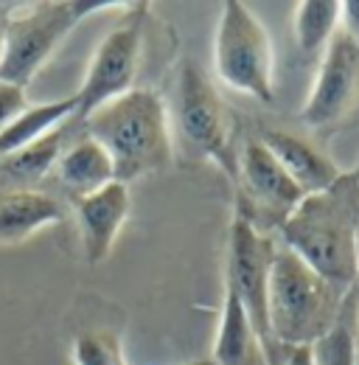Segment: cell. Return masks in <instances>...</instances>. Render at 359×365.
Wrapping results in <instances>:
<instances>
[{
  "mask_svg": "<svg viewBox=\"0 0 359 365\" xmlns=\"http://www.w3.org/2000/svg\"><path fill=\"white\" fill-rule=\"evenodd\" d=\"M357 217L359 180L357 175H343L328 191L303 197L281 225V245L348 295L359 281Z\"/></svg>",
  "mask_w": 359,
  "mask_h": 365,
  "instance_id": "obj_1",
  "label": "cell"
},
{
  "mask_svg": "<svg viewBox=\"0 0 359 365\" xmlns=\"http://www.w3.org/2000/svg\"><path fill=\"white\" fill-rule=\"evenodd\" d=\"M82 130L110 155L115 180L127 185L172 163L169 107L149 88H135L98 107L82 121Z\"/></svg>",
  "mask_w": 359,
  "mask_h": 365,
  "instance_id": "obj_2",
  "label": "cell"
},
{
  "mask_svg": "<svg viewBox=\"0 0 359 365\" xmlns=\"http://www.w3.org/2000/svg\"><path fill=\"white\" fill-rule=\"evenodd\" d=\"M343 292L281 242L269 267V334L278 351L317 346L343 315Z\"/></svg>",
  "mask_w": 359,
  "mask_h": 365,
  "instance_id": "obj_3",
  "label": "cell"
},
{
  "mask_svg": "<svg viewBox=\"0 0 359 365\" xmlns=\"http://www.w3.org/2000/svg\"><path fill=\"white\" fill-rule=\"evenodd\" d=\"M124 6L121 0H43L9 17L0 26V79L26 91L85 17Z\"/></svg>",
  "mask_w": 359,
  "mask_h": 365,
  "instance_id": "obj_4",
  "label": "cell"
},
{
  "mask_svg": "<svg viewBox=\"0 0 359 365\" xmlns=\"http://www.w3.org/2000/svg\"><path fill=\"white\" fill-rule=\"evenodd\" d=\"M214 68L230 91L275 101V53L267 26L241 0H224L214 34Z\"/></svg>",
  "mask_w": 359,
  "mask_h": 365,
  "instance_id": "obj_5",
  "label": "cell"
},
{
  "mask_svg": "<svg viewBox=\"0 0 359 365\" xmlns=\"http://www.w3.org/2000/svg\"><path fill=\"white\" fill-rule=\"evenodd\" d=\"M169 121L177 127L180 138L197 155L214 160L230 180H236V146H233V124L222 96L211 85L205 71L185 59L177 68L175 98Z\"/></svg>",
  "mask_w": 359,
  "mask_h": 365,
  "instance_id": "obj_6",
  "label": "cell"
},
{
  "mask_svg": "<svg viewBox=\"0 0 359 365\" xmlns=\"http://www.w3.org/2000/svg\"><path fill=\"white\" fill-rule=\"evenodd\" d=\"M275 239L269 233L256 230L250 222L236 217L227 230V259H224V287L239 298L247 318L253 323L267 365H281L283 351L275 349L269 334V267L275 256Z\"/></svg>",
  "mask_w": 359,
  "mask_h": 365,
  "instance_id": "obj_7",
  "label": "cell"
},
{
  "mask_svg": "<svg viewBox=\"0 0 359 365\" xmlns=\"http://www.w3.org/2000/svg\"><path fill=\"white\" fill-rule=\"evenodd\" d=\"M143 34H146V6L140 3V6H132V11L118 26H113L93 51L82 88L73 96L79 121H85L90 113L110 104L113 98L135 91Z\"/></svg>",
  "mask_w": 359,
  "mask_h": 365,
  "instance_id": "obj_8",
  "label": "cell"
},
{
  "mask_svg": "<svg viewBox=\"0 0 359 365\" xmlns=\"http://www.w3.org/2000/svg\"><path fill=\"white\" fill-rule=\"evenodd\" d=\"M236 182L241 188L239 217L256 230L267 233L289 220V214L303 202V191L292 180L261 138H247L236 155Z\"/></svg>",
  "mask_w": 359,
  "mask_h": 365,
  "instance_id": "obj_9",
  "label": "cell"
},
{
  "mask_svg": "<svg viewBox=\"0 0 359 365\" xmlns=\"http://www.w3.org/2000/svg\"><path fill=\"white\" fill-rule=\"evenodd\" d=\"M359 104V43L345 31L320 53L309 98L301 110L303 124L331 127L345 121Z\"/></svg>",
  "mask_w": 359,
  "mask_h": 365,
  "instance_id": "obj_10",
  "label": "cell"
},
{
  "mask_svg": "<svg viewBox=\"0 0 359 365\" xmlns=\"http://www.w3.org/2000/svg\"><path fill=\"white\" fill-rule=\"evenodd\" d=\"M73 211L79 220L85 259L90 264H101L113 253L118 233L130 220V211H132L130 185L121 180L107 182L104 188L93 191L88 197L73 200Z\"/></svg>",
  "mask_w": 359,
  "mask_h": 365,
  "instance_id": "obj_11",
  "label": "cell"
},
{
  "mask_svg": "<svg viewBox=\"0 0 359 365\" xmlns=\"http://www.w3.org/2000/svg\"><path fill=\"white\" fill-rule=\"evenodd\" d=\"M65 205L40 188H3L0 191V245H23L34 233L59 225Z\"/></svg>",
  "mask_w": 359,
  "mask_h": 365,
  "instance_id": "obj_12",
  "label": "cell"
},
{
  "mask_svg": "<svg viewBox=\"0 0 359 365\" xmlns=\"http://www.w3.org/2000/svg\"><path fill=\"white\" fill-rule=\"evenodd\" d=\"M264 146L275 155V160L283 166V172L298 182V188L309 197L328 191L334 182L343 178V172L337 169V163L312 146L309 140L292 135V133H281V130H269L261 135Z\"/></svg>",
  "mask_w": 359,
  "mask_h": 365,
  "instance_id": "obj_13",
  "label": "cell"
},
{
  "mask_svg": "<svg viewBox=\"0 0 359 365\" xmlns=\"http://www.w3.org/2000/svg\"><path fill=\"white\" fill-rule=\"evenodd\" d=\"M56 182L73 197H88L93 191L104 188L107 182L115 180V169H113V160L110 155L93 140V138L82 130L79 138H71V143L62 149V155L56 158L53 163V172H51Z\"/></svg>",
  "mask_w": 359,
  "mask_h": 365,
  "instance_id": "obj_14",
  "label": "cell"
},
{
  "mask_svg": "<svg viewBox=\"0 0 359 365\" xmlns=\"http://www.w3.org/2000/svg\"><path fill=\"white\" fill-rule=\"evenodd\" d=\"M71 138H73V130L68 121L51 130L40 140L0 158V191L3 188H37V182L53 172V163L62 155V149L71 143Z\"/></svg>",
  "mask_w": 359,
  "mask_h": 365,
  "instance_id": "obj_15",
  "label": "cell"
},
{
  "mask_svg": "<svg viewBox=\"0 0 359 365\" xmlns=\"http://www.w3.org/2000/svg\"><path fill=\"white\" fill-rule=\"evenodd\" d=\"M217 365H267L264 346L247 318L244 307L239 298L224 287L222 315H219V331L214 343V357Z\"/></svg>",
  "mask_w": 359,
  "mask_h": 365,
  "instance_id": "obj_16",
  "label": "cell"
},
{
  "mask_svg": "<svg viewBox=\"0 0 359 365\" xmlns=\"http://www.w3.org/2000/svg\"><path fill=\"white\" fill-rule=\"evenodd\" d=\"M76 118V98H56V101H43V104H28L3 133H0V158L40 140L51 130L68 124Z\"/></svg>",
  "mask_w": 359,
  "mask_h": 365,
  "instance_id": "obj_17",
  "label": "cell"
},
{
  "mask_svg": "<svg viewBox=\"0 0 359 365\" xmlns=\"http://www.w3.org/2000/svg\"><path fill=\"white\" fill-rule=\"evenodd\" d=\"M292 29L298 48L306 56H320L340 31V0H301Z\"/></svg>",
  "mask_w": 359,
  "mask_h": 365,
  "instance_id": "obj_18",
  "label": "cell"
},
{
  "mask_svg": "<svg viewBox=\"0 0 359 365\" xmlns=\"http://www.w3.org/2000/svg\"><path fill=\"white\" fill-rule=\"evenodd\" d=\"M357 318L354 309H343L337 326L314 346V365H357Z\"/></svg>",
  "mask_w": 359,
  "mask_h": 365,
  "instance_id": "obj_19",
  "label": "cell"
},
{
  "mask_svg": "<svg viewBox=\"0 0 359 365\" xmlns=\"http://www.w3.org/2000/svg\"><path fill=\"white\" fill-rule=\"evenodd\" d=\"M71 357H73V365H127L118 334L107 329L82 331L73 340Z\"/></svg>",
  "mask_w": 359,
  "mask_h": 365,
  "instance_id": "obj_20",
  "label": "cell"
},
{
  "mask_svg": "<svg viewBox=\"0 0 359 365\" xmlns=\"http://www.w3.org/2000/svg\"><path fill=\"white\" fill-rule=\"evenodd\" d=\"M26 107H28L26 91L0 79V133H3V130H6V127H9Z\"/></svg>",
  "mask_w": 359,
  "mask_h": 365,
  "instance_id": "obj_21",
  "label": "cell"
},
{
  "mask_svg": "<svg viewBox=\"0 0 359 365\" xmlns=\"http://www.w3.org/2000/svg\"><path fill=\"white\" fill-rule=\"evenodd\" d=\"M340 31H345L359 43V0L340 3Z\"/></svg>",
  "mask_w": 359,
  "mask_h": 365,
  "instance_id": "obj_22",
  "label": "cell"
},
{
  "mask_svg": "<svg viewBox=\"0 0 359 365\" xmlns=\"http://www.w3.org/2000/svg\"><path fill=\"white\" fill-rule=\"evenodd\" d=\"M281 365H314V346H301V349H283Z\"/></svg>",
  "mask_w": 359,
  "mask_h": 365,
  "instance_id": "obj_23",
  "label": "cell"
},
{
  "mask_svg": "<svg viewBox=\"0 0 359 365\" xmlns=\"http://www.w3.org/2000/svg\"><path fill=\"white\" fill-rule=\"evenodd\" d=\"M354 292H357V309H354V318H357V326H359V281H357V287H354Z\"/></svg>",
  "mask_w": 359,
  "mask_h": 365,
  "instance_id": "obj_24",
  "label": "cell"
},
{
  "mask_svg": "<svg viewBox=\"0 0 359 365\" xmlns=\"http://www.w3.org/2000/svg\"><path fill=\"white\" fill-rule=\"evenodd\" d=\"M182 365H217L214 360H194V363H182Z\"/></svg>",
  "mask_w": 359,
  "mask_h": 365,
  "instance_id": "obj_25",
  "label": "cell"
},
{
  "mask_svg": "<svg viewBox=\"0 0 359 365\" xmlns=\"http://www.w3.org/2000/svg\"><path fill=\"white\" fill-rule=\"evenodd\" d=\"M357 264H359V217H357Z\"/></svg>",
  "mask_w": 359,
  "mask_h": 365,
  "instance_id": "obj_26",
  "label": "cell"
},
{
  "mask_svg": "<svg viewBox=\"0 0 359 365\" xmlns=\"http://www.w3.org/2000/svg\"><path fill=\"white\" fill-rule=\"evenodd\" d=\"M354 175H357V180H359V169H357V172H354Z\"/></svg>",
  "mask_w": 359,
  "mask_h": 365,
  "instance_id": "obj_27",
  "label": "cell"
},
{
  "mask_svg": "<svg viewBox=\"0 0 359 365\" xmlns=\"http://www.w3.org/2000/svg\"><path fill=\"white\" fill-rule=\"evenodd\" d=\"M357 365H359V351H357Z\"/></svg>",
  "mask_w": 359,
  "mask_h": 365,
  "instance_id": "obj_28",
  "label": "cell"
}]
</instances>
